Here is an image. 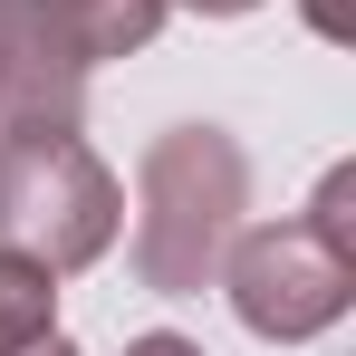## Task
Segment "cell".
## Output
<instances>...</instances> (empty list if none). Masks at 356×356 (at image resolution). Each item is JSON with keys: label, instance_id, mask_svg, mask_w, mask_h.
Masks as SVG:
<instances>
[{"label": "cell", "instance_id": "cell-3", "mask_svg": "<svg viewBox=\"0 0 356 356\" xmlns=\"http://www.w3.org/2000/svg\"><path fill=\"white\" fill-rule=\"evenodd\" d=\"M212 280L232 289V318L250 327V337L298 347V337H318V327L347 318L356 250H337V241L308 232V222H260V232H232V250H222Z\"/></svg>", "mask_w": 356, "mask_h": 356}, {"label": "cell", "instance_id": "cell-7", "mask_svg": "<svg viewBox=\"0 0 356 356\" xmlns=\"http://www.w3.org/2000/svg\"><path fill=\"white\" fill-rule=\"evenodd\" d=\"M298 222H308V232H327L337 250H356V164H337V174L318 183V202H308Z\"/></svg>", "mask_w": 356, "mask_h": 356}, {"label": "cell", "instance_id": "cell-4", "mask_svg": "<svg viewBox=\"0 0 356 356\" xmlns=\"http://www.w3.org/2000/svg\"><path fill=\"white\" fill-rule=\"evenodd\" d=\"M87 58L58 39L49 0H0V125H77Z\"/></svg>", "mask_w": 356, "mask_h": 356}, {"label": "cell", "instance_id": "cell-1", "mask_svg": "<svg viewBox=\"0 0 356 356\" xmlns=\"http://www.w3.org/2000/svg\"><path fill=\"white\" fill-rule=\"evenodd\" d=\"M250 212V154L222 125H174L145 145L135 174V280L154 298H193Z\"/></svg>", "mask_w": 356, "mask_h": 356}, {"label": "cell", "instance_id": "cell-6", "mask_svg": "<svg viewBox=\"0 0 356 356\" xmlns=\"http://www.w3.org/2000/svg\"><path fill=\"white\" fill-rule=\"evenodd\" d=\"M49 327H58V289H49V270L19 260V250H0V356L29 347V337H49Z\"/></svg>", "mask_w": 356, "mask_h": 356}, {"label": "cell", "instance_id": "cell-10", "mask_svg": "<svg viewBox=\"0 0 356 356\" xmlns=\"http://www.w3.org/2000/svg\"><path fill=\"white\" fill-rule=\"evenodd\" d=\"M10 356H77V347H67L58 327H49V337H29V347H10Z\"/></svg>", "mask_w": 356, "mask_h": 356}, {"label": "cell", "instance_id": "cell-2", "mask_svg": "<svg viewBox=\"0 0 356 356\" xmlns=\"http://www.w3.org/2000/svg\"><path fill=\"white\" fill-rule=\"evenodd\" d=\"M116 222H125V193L77 145V125H10V145H0V250L67 280V270L116 250Z\"/></svg>", "mask_w": 356, "mask_h": 356}, {"label": "cell", "instance_id": "cell-8", "mask_svg": "<svg viewBox=\"0 0 356 356\" xmlns=\"http://www.w3.org/2000/svg\"><path fill=\"white\" fill-rule=\"evenodd\" d=\"M125 356H202V347H193V337H174V327H154V337H135Z\"/></svg>", "mask_w": 356, "mask_h": 356}, {"label": "cell", "instance_id": "cell-5", "mask_svg": "<svg viewBox=\"0 0 356 356\" xmlns=\"http://www.w3.org/2000/svg\"><path fill=\"white\" fill-rule=\"evenodd\" d=\"M49 19L87 67H106V58H135L164 29V0H49Z\"/></svg>", "mask_w": 356, "mask_h": 356}, {"label": "cell", "instance_id": "cell-9", "mask_svg": "<svg viewBox=\"0 0 356 356\" xmlns=\"http://www.w3.org/2000/svg\"><path fill=\"white\" fill-rule=\"evenodd\" d=\"M164 10H202V19H241V10H260V0H164Z\"/></svg>", "mask_w": 356, "mask_h": 356}]
</instances>
